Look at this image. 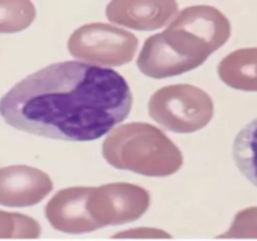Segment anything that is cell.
<instances>
[{"instance_id": "10", "label": "cell", "mask_w": 257, "mask_h": 241, "mask_svg": "<svg viewBox=\"0 0 257 241\" xmlns=\"http://www.w3.org/2000/svg\"><path fill=\"white\" fill-rule=\"evenodd\" d=\"M221 80L228 87L257 92V48H245L226 55L217 68Z\"/></svg>"}, {"instance_id": "15", "label": "cell", "mask_w": 257, "mask_h": 241, "mask_svg": "<svg viewBox=\"0 0 257 241\" xmlns=\"http://www.w3.org/2000/svg\"><path fill=\"white\" fill-rule=\"evenodd\" d=\"M114 238H170V233L160 228L138 227L124 230L113 236Z\"/></svg>"}, {"instance_id": "9", "label": "cell", "mask_w": 257, "mask_h": 241, "mask_svg": "<svg viewBox=\"0 0 257 241\" xmlns=\"http://www.w3.org/2000/svg\"><path fill=\"white\" fill-rule=\"evenodd\" d=\"M88 190L89 187L83 186L69 187L53 196L45 206V217L53 228L72 235L95 231L85 208Z\"/></svg>"}, {"instance_id": "1", "label": "cell", "mask_w": 257, "mask_h": 241, "mask_svg": "<svg viewBox=\"0 0 257 241\" xmlns=\"http://www.w3.org/2000/svg\"><path fill=\"white\" fill-rule=\"evenodd\" d=\"M133 95L124 77L79 60L50 64L8 90L0 115L12 127L53 140L89 142L130 115Z\"/></svg>"}, {"instance_id": "7", "label": "cell", "mask_w": 257, "mask_h": 241, "mask_svg": "<svg viewBox=\"0 0 257 241\" xmlns=\"http://www.w3.org/2000/svg\"><path fill=\"white\" fill-rule=\"evenodd\" d=\"M52 190L50 177L38 168L24 165L0 168V205L8 207L34 206Z\"/></svg>"}, {"instance_id": "3", "label": "cell", "mask_w": 257, "mask_h": 241, "mask_svg": "<svg viewBox=\"0 0 257 241\" xmlns=\"http://www.w3.org/2000/svg\"><path fill=\"white\" fill-rule=\"evenodd\" d=\"M103 157L123 171L166 177L183 163L180 148L157 127L148 123H128L113 130L102 146Z\"/></svg>"}, {"instance_id": "2", "label": "cell", "mask_w": 257, "mask_h": 241, "mask_svg": "<svg viewBox=\"0 0 257 241\" xmlns=\"http://www.w3.org/2000/svg\"><path fill=\"white\" fill-rule=\"evenodd\" d=\"M230 35V22L218 9L208 5L186 8L162 33L146 40L137 65L155 79L176 77L202 65Z\"/></svg>"}, {"instance_id": "11", "label": "cell", "mask_w": 257, "mask_h": 241, "mask_svg": "<svg viewBox=\"0 0 257 241\" xmlns=\"http://www.w3.org/2000/svg\"><path fill=\"white\" fill-rule=\"evenodd\" d=\"M232 155L241 173L257 187V118L247 123L236 136Z\"/></svg>"}, {"instance_id": "14", "label": "cell", "mask_w": 257, "mask_h": 241, "mask_svg": "<svg viewBox=\"0 0 257 241\" xmlns=\"http://www.w3.org/2000/svg\"><path fill=\"white\" fill-rule=\"evenodd\" d=\"M222 238H257V206L240 211Z\"/></svg>"}, {"instance_id": "12", "label": "cell", "mask_w": 257, "mask_h": 241, "mask_svg": "<svg viewBox=\"0 0 257 241\" xmlns=\"http://www.w3.org/2000/svg\"><path fill=\"white\" fill-rule=\"evenodd\" d=\"M35 19V7L27 0H0V33L27 29Z\"/></svg>"}, {"instance_id": "13", "label": "cell", "mask_w": 257, "mask_h": 241, "mask_svg": "<svg viewBox=\"0 0 257 241\" xmlns=\"http://www.w3.org/2000/svg\"><path fill=\"white\" fill-rule=\"evenodd\" d=\"M40 231L39 223L34 218L0 211V238H37Z\"/></svg>"}, {"instance_id": "6", "label": "cell", "mask_w": 257, "mask_h": 241, "mask_svg": "<svg viewBox=\"0 0 257 241\" xmlns=\"http://www.w3.org/2000/svg\"><path fill=\"white\" fill-rule=\"evenodd\" d=\"M151 203L147 190L132 183H108L89 187L85 208L95 230L123 225L145 215Z\"/></svg>"}, {"instance_id": "5", "label": "cell", "mask_w": 257, "mask_h": 241, "mask_svg": "<svg viewBox=\"0 0 257 241\" xmlns=\"http://www.w3.org/2000/svg\"><path fill=\"white\" fill-rule=\"evenodd\" d=\"M137 48L138 40L132 33L103 23L83 25L68 40V49L73 57L99 67L127 64Z\"/></svg>"}, {"instance_id": "4", "label": "cell", "mask_w": 257, "mask_h": 241, "mask_svg": "<svg viewBox=\"0 0 257 241\" xmlns=\"http://www.w3.org/2000/svg\"><path fill=\"white\" fill-rule=\"evenodd\" d=\"M212 98L191 84H172L153 93L148 103L152 119L175 133H193L202 130L213 117Z\"/></svg>"}, {"instance_id": "8", "label": "cell", "mask_w": 257, "mask_h": 241, "mask_svg": "<svg viewBox=\"0 0 257 241\" xmlns=\"http://www.w3.org/2000/svg\"><path fill=\"white\" fill-rule=\"evenodd\" d=\"M177 9V3L171 0H115L107 5L105 15L115 24L147 32L168 24Z\"/></svg>"}]
</instances>
